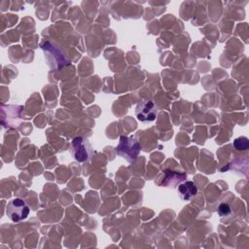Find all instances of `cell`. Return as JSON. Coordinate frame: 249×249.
Returning <instances> with one entry per match:
<instances>
[{"label":"cell","instance_id":"obj_1","mask_svg":"<svg viewBox=\"0 0 249 249\" xmlns=\"http://www.w3.org/2000/svg\"><path fill=\"white\" fill-rule=\"evenodd\" d=\"M116 151L119 156L124 158L129 162H132L140 152V144L134 137L121 136Z\"/></svg>","mask_w":249,"mask_h":249},{"label":"cell","instance_id":"obj_2","mask_svg":"<svg viewBox=\"0 0 249 249\" xmlns=\"http://www.w3.org/2000/svg\"><path fill=\"white\" fill-rule=\"evenodd\" d=\"M70 153L77 161L86 162L90 159L92 150L89 142L86 138L78 136L71 142Z\"/></svg>","mask_w":249,"mask_h":249},{"label":"cell","instance_id":"obj_3","mask_svg":"<svg viewBox=\"0 0 249 249\" xmlns=\"http://www.w3.org/2000/svg\"><path fill=\"white\" fill-rule=\"evenodd\" d=\"M30 208L28 204L21 198H14L12 199L6 209V213L8 217L13 221V222H19L27 218L29 215Z\"/></svg>","mask_w":249,"mask_h":249},{"label":"cell","instance_id":"obj_4","mask_svg":"<svg viewBox=\"0 0 249 249\" xmlns=\"http://www.w3.org/2000/svg\"><path fill=\"white\" fill-rule=\"evenodd\" d=\"M135 114L140 122H153L157 118L158 110L153 101L143 99L137 104Z\"/></svg>","mask_w":249,"mask_h":249},{"label":"cell","instance_id":"obj_5","mask_svg":"<svg viewBox=\"0 0 249 249\" xmlns=\"http://www.w3.org/2000/svg\"><path fill=\"white\" fill-rule=\"evenodd\" d=\"M163 174H164V177H163L162 183H160V185L165 186L168 188H173L178 183H181L186 179L185 173H180L173 170H164Z\"/></svg>","mask_w":249,"mask_h":249},{"label":"cell","instance_id":"obj_6","mask_svg":"<svg viewBox=\"0 0 249 249\" xmlns=\"http://www.w3.org/2000/svg\"><path fill=\"white\" fill-rule=\"evenodd\" d=\"M178 192L182 199L188 200L197 194V187L193 181H185L179 185Z\"/></svg>","mask_w":249,"mask_h":249},{"label":"cell","instance_id":"obj_7","mask_svg":"<svg viewBox=\"0 0 249 249\" xmlns=\"http://www.w3.org/2000/svg\"><path fill=\"white\" fill-rule=\"evenodd\" d=\"M233 145L236 150H247L248 149V140L246 137H239L234 140Z\"/></svg>","mask_w":249,"mask_h":249},{"label":"cell","instance_id":"obj_8","mask_svg":"<svg viewBox=\"0 0 249 249\" xmlns=\"http://www.w3.org/2000/svg\"><path fill=\"white\" fill-rule=\"evenodd\" d=\"M218 214L221 216V217H224V216H229L231 213V209L230 207L229 204L227 203H221L219 206H218Z\"/></svg>","mask_w":249,"mask_h":249}]
</instances>
